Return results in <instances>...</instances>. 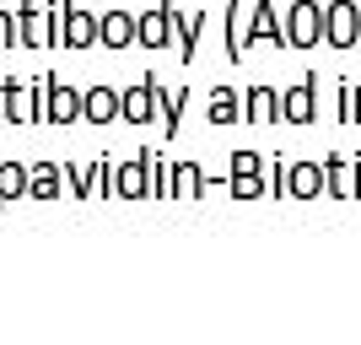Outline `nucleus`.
Segmentation results:
<instances>
[{
	"instance_id": "f257e3e1",
	"label": "nucleus",
	"mask_w": 361,
	"mask_h": 345,
	"mask_svg": "<svg viewBox=\"0 0 361 345\" xmlns=\"http://www.w3.org/2000/svg\"><path fill=\"white\" fill-rule=\"evenodd\" d=\"M324 38H329L334 49H345L350 38H356V6H345V0L324 6Z\"/></svg>"
},
{
	"instance_id": "f03ea898",
	"label": "nucleus",
	"mask_w": 361,
	"mask_h": 345,
	"mask_svg": "<svg viewBox=\"0 0 361 345\" xmlns=\"http://www.w3.org/2000/svg\"><path fill=\"white\" fill-rule=\"evenodd\" d=\"M44 87H49V103H44V119H49V124H71V119H81V97H75V92H65L54 75H49Z\"/></svg>"
},
{
	"instance_id": "7ed1b4c3",
	"label": "nucleus",
	"mask_w": 361,
	"mask_h": 345,
	"mask_svg": "<svg viewBox=\"0 0 361 345\" xmlns=\"http://www.w3.org/2000/svg\"><path fill=\"white\" fill-rule=\"evenodd\" d=\"M318 6L313 0H297V6H291V16H286V44H313L318 38Z\"/></svg>"
},
{
	"instance_id": "20e7f679",
	"label": "nucleus",
	"mask_w": 361,
	"mask_h": 345,
	"mask_svg": "<svg viewBox=\"0 0 361 345\" xmlns=\"http://www.w3.org/2000/svg\"><path fill=\"white\" fill-rule=\"evenodd\" d=\"M313 87H318V75H302V87H291L286 97H281V119H291V124L313 119Z\"/></svg>"
},
{
	"instance_id": "39448f33",
	"label": "nucleus",
	"mask_w": 361,
	"mask_h": 345,
	"mask_svg": "<svg viewBox=\"0 0 361 345\" xmlns=\"http://www.w3.org/2000/svg\"><path fill=\"white\" fill-rule=\"evenodd\" d=\"M60 11H65V49H87L92 44V16L75 0H60Z\"/></svg>"
},
{
	"instance_id": "423d86ee",
	"label": "nucleus",
	"mask_w": 361,
	"mask_h": 345,
	"mask_svg": "<svg viewBox=\"0 0 361 345\" xmlns=\"http://www.w3.org/2000/svg\"><path fill=\"white\" fill-rule=\"evenodd\" d=\"M81 114H87L92 124H108L114 114H124V103H119V92H108V87H92V92H87V103H81Z\"/></svg>"
},
{
	"instance_id": "0eeeda50",
	"label": "nucleus",
	"mask_w": 361,
	"mask_h": 345,
	"mask_svg": "<svg viewBox=\"0 0 361 345\" xmlns=\"http://www.w3.org/2000/svg\"><path fill=\"white\" fill-rule=\"evenodd\" d=\"M243 0H226V60H243V44H248V28H243Z\"/></svg>"
},
{
	"instance_id": "6e6552de",
	"label": "nucleus",
	"mask_w": 361,
	"mask_h": 345,
	"mask_svg": "<svg viewBox=\"0 0 361 345\" xmlns=\"http://www.w3.org/2000/svg\"><path fill=\"white\" fill-rule=\"evenodd\" d=\"M167 28H173V0H162V6H157V11H151V22H146V28L135 32V38H140V44H146V49H162Z\"/></svg>"
},
{
	"instance_id": "1a4fd4ad",
	"label": "nucleus",
	"mask_w": 361,
	"mask_h": 345,
	"mask_svg": "<svg viewBox=\"0 0 361 345\" xmlns=\"http://www.w3.org/2000/svg\"><path fill=\"white\" fill-rule=\"evenodd\" d=\"M135 32H140V28H135L124 11H108V16H103V44H108V49H124Z\"/></svg>"
},
{
	"instance_id": "9d476101",
	"label": "nucleus",
	"mask_w": 361,
	"mask_h": 345,
	"mask_svg": "<svg viewBox=\"0 0 361 345\" xmlns=\"http://www.w3.org/2000/svg\"><path fill=\"white\" fill-rule=\"evenodd\" d=\"M146 97H151V75L140 81L135 92H124V119H130V124H146L151 119V103H146Z\"/></svg>"
},
{
	"instance_id": "9b49d317",
	"label": "nucleus",
	"mask_w": 361,
	"mask_h": 345,
	"mask_svg": "<svg viewBox=\"0 0 361 345\" xmlns=\"http://www.w3.org/2000/svg\"><path fill=\"white\" fill-rule=\"evenodd\" d=\"M254 38H264V44H275V49H286V32L275 28V16H270V6H264V0L254 6Z\"/></svg>"
},
{
	"instance_id": "f8f14e48",
	"label": "nucleus",
	"mask_w": 361,
	"mask_h": 345,
	"mask_svg": "<svg viewBox=\"0 0 361 345\" xmlns=\"http://www.w3.org/2000/svg\"><path fill=\"white\" fill-rule=\"evenodd\" d=\"M243 114L264 124V119H275V114H281V103H275V92H270V87H254V92H248V108H243Z\"/></svg>"
},
{
	"instance_id": "ddd939ff",
	"label": "nucleus",
	"mask_w": 361,
	"mask_h": 345,
	"mask_svg": "<svg viewBox=\"0 0 361 345\" xmlns=\"http://www.w3.org/2000/svg\"><path fill=\"white\" fill-rule=\"evenodd\" d=\"M205 119H211V124H232V119H238V103H232V92H226V87H216V92H211V103H205Z\"/></svg>"
},
{
	"instance_id": "4468645a",
	"label": "nucleus",
	"mask_w": 361,
	"mask_h": 345,
	"mask_svg": "<svg viewBox=\"0 0 361 345\" xmlns=\"http://www.w3.org/2000/svg\"><path fill=\"white\" fill-rule=\"evenodd\" d=\"M60 173H65V167H32V173H27V189H32L38 200L60 195Z\"/></svg>"
},
{
	"instance_id": "2eb2a0df",
	"label": "nucleus",
	"mask_w": 361,
	"mask_h": 345,
	"mask_svg": "<svg viewBox=\"0 0 361 345\" xmlns=\"http://www.w3.org/2000/svg\"><path fill=\"white\" fill-rule=\"evenodd\" d=\"M6 97H11V103H6V119L11 124H32V103H22V81H6Z\"/></svg>"
},
{
	"instance_id": "dca6fc26",
	"label": "nucleus",
	"mask_w": 361,
	"mask_h": 345,
	"mask_svg": "<svg viewBox=\"0 0 361 345\" xmlns=\"http://www.w3.org/2000/svg\"><path fill=\"white\" fill-rule=\"evenodd\" d=\"M232 195H259V162H254V157H238V178H232Z\"/></svg>"
},
{
	"instance_id": "f3484780",
	"label": "nucleus",
	"mask_w": 361,
	"mask_h": 345,
	"mask_svg": "<svg viewBox=\"0 0 361 345\" xmlns=\"http://www.w3.org/2000/svg\"><path fill=\"white\" fill-rule=\"evenodd\" d=\"M27 173H22V167L16 162H0V200H11V195H22V189H27Z\"/></svg>"
},
{
	"instance_id": "a211bd4d",
	"label": "nucleus",
	"mask_w": 361,
	"mask_h": 345,
	"mask_svg": "<svg viewBox=\"0 0 361 345\" xmlns=\"http://www.w3.org/2000/svg\"><path fill=\"white\" fill-rule=\"evenodd\" d=\"M16 16H22V32H16V44H38V6L27 0V6H22Z\"/></svg>"
},
{
	"instance_id": "6ab92c4d",
	"label": "nucleus",
	"mask_w": 361,
	"mask_h": 345,
	"mask_svg": "<svg viewBox=\"0 0 361 345\" xmlns=\"http://www.w3.org/2000/svg\"><path fill=\"white\" fill-rule=\"evenodd\" d=\"M195 38H200V16H189V22H183V54L178 60H195Z\"/></svg>"
},
{
	"instance_id": "aec40b11",
	"label": "nucleus",
	"mask_w": 361,
	"mask_h": 345,
	"mask_svg": "<svg viewBox=\"0 0 361 345\" xmlns=\"http://www.w3.org/2000/svg\"><path fill=\"white\" fill-rule=\"evenodd\" d=\"M178 189L183 195H200V167H178Z\"/></svg>"
},
{
	"instance_id": "412c9836",
	"label": "nucleus",
	"mask_w": 361,
	"mask_h": 345,
	"mask_svg": "<svg viewBox=\"0 0 361 345\" xmlns=\"http://www.w3.org/2000/svg\"><path fill=\"white\" fill-rule=\"evenodd\" d=\"M0 119H6V103H0Z\"/></svg>"
}]
</instances>
